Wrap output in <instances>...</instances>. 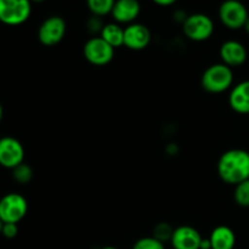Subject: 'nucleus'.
Listing matches in <instances>:
<instances>
[{
    "mask_svg": "<svg viewBox=\"0 0 249 249\" xmlns=\"http://www.w3.org/2000/svg\"><path fill=\"white\" fill-rule=\"evenodd\" d=\"M18 233V226L17 224H12V223H5L2 225V230H1V235L4 236L5 238L7 240H12L15 238Z\"/></svg>",
    "mask_w": 249,
    "mask_h": 249,
    "instance_id": "23",
    "label": "nucleus"
},
{
    "mask_svg": "<svg viewBox=\"0 0 249 249\" xmlns=\"http://www.w3.org/2000/svg\"><path fill=\"white\" fill-rule=\"evenodd\" d=\"M209 241L212 249H233L236 245V235L231 228L220 225L212 231Z\"/></svg>",
    "mask_w": 249,
    "mask_h": 249,
    "instance_id": "15",
    "label": "nucleus"
},
{
    "mask_svg": "<svg viewBox=\"0 0 249 249\" xmlns=\"http://www.w3.org/2000/svg\"><path fill=\"white\" fill-rule=\"evenodd\" d=\"M173 233H174V228H173L170 224L162 221V223H158L157 225H155L152 237H155L156 240H158L160 242L165 243L172 241Z\"/></svg>",
    "mask_w": 249,
    "mask_h": 249,
    "instance_id": "20",
    "label": "nucleus"
},
{
    "mask_svg": "<svg viewBox=\"0 0 249 249\" xmlns=\"http://www.w3.org/2000/svg\"><path fill=\"white\" fill-rule=\"evenodd\" d=\"M2 225H4V223H2L1 220H0V235H1V230H2Z\"/></svg>",
    "mask_w": 249,
    "mask_h": 249,
    "instance_id": "28",
    "label": "nucleus"
},
{
    "mask_svg": "<svg viewBox=\"0 0 249 249\" xmlns=\"http://www.w3.org/2000/svg\"><path fill=\"white\" fill-rule=\"evenodd\" d=\"M131 249H165V247L164 243L150 236V237H142L136 241Z\"/></svg>",
    "mask_w": 249,
    "mask_h": 249,
    "instance_id": "21",
    "label": "nucleus"
},
{
    "mask_svg": "<svg viewBox=\"0 0 249 249\" xmlns=\"http://www.w3.org/2000/svg\"><path fill=\"white\" fill-rule=\"evenodd\" d=\"M151 32L145 24L134 23L128 24L124 28V45L129 50L141 51L147 48L151 43Z\"/></svg>",
    "mask_w": 249,
    "mask_h": 249,
    "instance_id": "10",
    "label": "nucleus"
},
{
    "mask_svg": "<svg viewBox=\"0 0 249 249\" xmlns=\"http://www.w3.org/2000/svg\"><path fill=\"white\" fill-rule=\"evenodd\" d=\"M219 19L229 29L237 31L245 27L249 16L246 5L240 0H225L219 6Z\"/></svg>",
    "mask_w": 249,
    "mask_h": 249,
    "instance_id": "5",
    "label": "nucleus"
},
{
    "mask_svg": "<svg viewBox=\"0 0 249 249\" xmlns=\"http://www.w3.org/2000/svg\"><path fill=\"white\" fill-rule=\"evenodd\" d=\"M100 36L113 49L121 48L124 45V28H122L121 24L117 22L105 24Z\"/></svg>",
    "mask_w": 249,
    "mask_h": 249,
    "instance_id": "16",
    "label": "nucleus"
},
{
    "mask_svg": "<svg viewBox=\"0 0 249 249\" xmlns=\"http://www.w3.org/2000/svg\"><path fill=\"white\" fill-rule=\"evenodd\" d=\"M219 178L225 184L238 185L249 179V152L232 148L220 156L216 165Z\"/></svg>",
    "mask_w": 249,
    "mask_h": 249,
    "instance_id": "1",
    "label": "nucleus"
},
{
    "mask_svg": "<svg viewBox=\"0 0 249 249\" xmlns=\"http://www.w3.org/2000/svg\"><path fill=\"white\" fill-rule=\"evenodd\" d=\"M2 116H4V109H2V106H1V104H0V122H1V119H2Z\"/></svg>",
    "mask_w": 249,
    "mask_h": 249,
    "instance_id": "26",
    "label": "nucleus"
},
{
    "mask_svg": "<svg viewBox=\"0 0 249 249\" xmlns=\"http://www.w3.org/2000/svg\"><path fill=\"white\" fill-rule=\"evenodd\" d=\"M141 11V5L139 0H116L112 9V17L117 23L130 24L135 22Z\"/></svg>",
    "mask_w": 249,
    "mask_h": 249,
    "instance_id": "13",
    "label": "nucleus"
},
{
    "mask_svg": "<svg viewBox=\"0 0 249 249\" xmlns=\"http://www.w3.org/2000/svg\"><path fill=\"white\" fill-rule=\"evenodd\" d=\"M182 32L192 41L208 40L214 33V22L208 15L201 12L189 15L182 23Z\"/></svg>",
    "mask_w": 249,
    "mask_h": 249,
    "instance_id": "4",
    "label": "nucleus"
},
{
    "mask_svg": "<svg viewBox=\"0 0 249 249\" xmlns=\"http://www.w3.org/2000/svg\"><path fill=\"white\" fill-rule=\"evenodd\" d=\"M202 236L195 228L182 225L174 229L170 243L174 249H201Z\"/></svg>",
    "mask_w": 249,
    "mask_h": 249,
    "instance_id": "12",
    "label": "nucleus"
},
{
    "mask_svg": "<svg viewBox=\"0 0 249 249\" xmlns=\"http://www.w3.org/2000/svg\"><path fill=\"white\" fill-rule=\"evenodd\" d=\"M229 105L240 114L249 113V80L238 83L229 95Z\"/></svg>",
    "mask_w": 249,
    "mask_h": 249,
    "instance_id": "14",
    "label": "nucleus"
},
{
    "mask_svg": "<svg viewBox=\"0 0 249 249\" xmlns=\"http://www.w3.org/2000/svg\"><path fill=\"white\" fill-rule=\"evenodd\" d=\"M219 56L221 58V63L233 68L245 65L248 58V53L246 46L240 41L226 40L219 49Z\"/></svg>",
    "mask_w": 249,
    "mask_h": 249,
    "instance_id": "11",
    "label": "nucleus"
},
{
    "mask_svg": "<svg viewBox=\"0 0 249 249\" xmlns=\"http://www.w3.org/2000/svg\"><path fill=\"white\" fill-rule=\"evenodd\" d=\"M116 0H87L88 9L94 16L104 17L111 14Z\"/></svg>",
    "mask_w": 249,
    "mask_h": 249,
    "instance_id": "17",
    "label": "nucleus"
},
{
    "mask_svg": "<svg viewBox=\"0 0 249 249\" xmlns=\"http://www.w3.org/2000/svg\"><path fill=\"white\" fill-rule=\"evenodd\" d=\"M233 83L232 68L224 63H214L203 72L201 85L209 94H221L231 88Z\"/></svg>",
    "mask_w": 249,
    "mask_h": 249,
    "instance_id": "2",
    "label": "nucleus"
},
{
    "mask_svg": "<svg viewBox=\"0 0 249 249\" xmlns=\"http://www.w3.org/2000/svg\"><path fill=\"white\" fill-rule=\"evenodd\" d=\"M67 26L61 16H50L41 22L38 29V39L44 46H55L65 38Z\"/></svg>",
    "mask_w": 249,
    "mask_h": 249,
    "instance_id": "8",
    "label": "nucleus"
},
{
    "mask_svg": "<svg viewBox=\"0 0 249 249\" xmlns=\"http://www.w3.org/2000/svg\"><path fill=\"white\" fill-rule=\"evenodd\" d=\"M104 26H105V24L102 23L101 17L94 16V15H92V16L90 17V18L88 19V22H87L88 31H89L91 34L101 33V31H102V28H104Z\"/></svg>",
    "mask_w": 249,
    "mask_h": 249,
    "instance_id": "22",
    "label": "nucleus"
},
{
    "mask_svg": "<svg viewBox=\"0 0 249 249\" xmlns=\"http://www.w3.org/2000/svg\"><path fill=\"white\" fill-rule=\"evenodd\" d=\"M101 249H118V248L112 247V246H107V247H104V248H101Z\"/></svg>",
    "mask_w": 249,
    "mask_h": 249,
    "instance_id": "27",
    "label": "nucleus"
},
{
    "mask_svg": "<svg viewBox=\"0 0 249 249\" xmlns=\"http://www.w3.org/2000/svg\"><path fill=\"white\" fill-rule=\"evenodd\" d=\"M85 60L94 66H106L113 60L114 49L101 36H92L83 46Z\"/></svg>",
    "mask_w": 249,
    "mask_h": 249,
    "instance_id": "7",
    "label": "nucleus"
},
{
    "mask_svg": "<svg viewBox=\"0 0 249 249\" xmlns=\"http://www.w3.org/2000/svg\"><path fill=\"white\" fill-rule=\"evenodd\" d=\"M243 28H245V31L247 32V34L249 36V16H248L247 22H246V24H245V27H243Z\"/></svg>",
    "mask_w": 249,
    "mask_h": 249,
    "instance_id": "25",
    "label": "nucleus"
},
{
    "mask_svg": "<svg viewBox=\"0 0 249 249\" xmlns=\"http://www.w3.org/2000/svg\"><path fill=\"white\" fill-rule=\"evenodd\" d=\"M31 14V0H0V22L6 26H19Z\"/></svg>",
    "mask_w": 249,
    "mask_h": 249,
    "instance_id": "3",
    "label": "nucleus"
},
{
    "mask_svg": "<svg viewBox=\"0 0 249 249\" xmlns=\"http://www.w3.org/2000/svg\"><path fill=\"white\" fill-rule=\"evenodd\" d=\"M152 1L160 6H170V5L175 4L178 0H152Z\"/></svg>",
    "mask_w": 249,
    "mask_h": 249,
    "instance_id": "24",
    "label": "nucleus"
},
{
    "mask_svg": "<svg viewBox=\"0 0 249 249\" xmlns=\"http://www.w3.org/2000/svg\"><path fill=\"white\" fill-rule=\"evenodd\" d=\"M24 148L17 139L4 136L0 139V165L6 169H14L23 163Z\"/></svg>",
    "mask_w": 249,
    "mask_h": 249,
    "instance_id": "9",
    "label": "nucleus"
},
{
    "mask_svg": "<svg viewBox=\"0 0 249 249\" xmlns=\"http://www.w3.org/2000/svg\"><path fill=\"white\" fill-rule=\"evenodd\" d=\"M12 178L18 184L26 185L31 182V180L33 179V170H32V168L27 163L23 162L12 169Z\"/></svg>",
    "mask_w": 249,
    "mask_h": 249,
    "instance_id": "19",
    "label": "nucleus"
},
{
    "mask_svg": "<svg viewBox=\"0 0 249 249\" xmlns=\"http://www.w3.org/2000/svg\"><path fill=\"white\" fill-rule=\"evenodd\" d=\"M233 199L236 204L242 208H249V179L235 186Z\"/></svg>",
    "mask_w": 249,
    "mask_h": 249,
    "instance_id": "18",
    "label": "nucleus"
},
{
    "mask_svg": "<svg viewBox=\"0 0 249 249\" xmlns=\"http://www.w3.org/2000/svg\"><path fill=\"white\" fill-rule=\"evenodd\" d=\"M28 212V203L22 195L11 192L0 198V220L18 224Z\"/></svg>",
    "mask_w": 249,
    "mask_h": 249,
    "instance_id": "6",
    "label": "nucleus"
},
{
    "mask_svg": "<svg viewBox=\"0 0 249 249\" xmlns=\"http://www.w3.org/2000/svg\"><path fill=\"white\" fill-rule=\"evenodd\" d=\"M33 2H41V1H45V0H31Z\"/></svg>",
    "mask_w": 249,
    "mask_h": 249,
    "instance_id": "29",
    "label": "nucleus"
}]
</instances>
